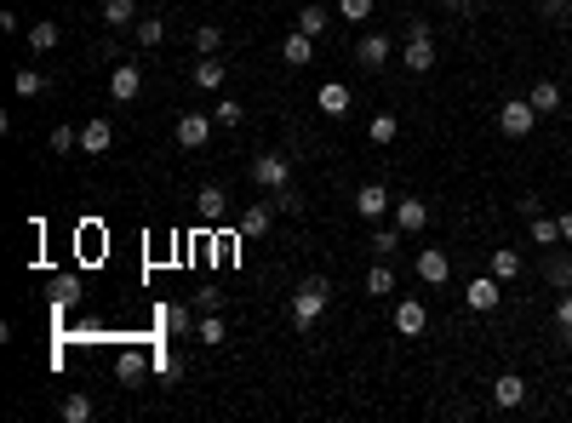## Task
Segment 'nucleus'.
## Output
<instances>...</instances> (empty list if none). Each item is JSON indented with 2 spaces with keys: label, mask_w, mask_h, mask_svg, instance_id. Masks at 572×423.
Here are the masks:
<instances>
[{
  "label": "nucleus",
  "mask_w": 572,
  "mask_h": 423,
  "mask_svg": "<svg viewBox=\"0 0 572 423\" xmlns=\"http://www.w3.org/2000/svg\"><path fill=\"white\" fill-rule=\"evenodd\" d=\"M327 298H332V281H327V274H309V281L292 292V326L309 332V326L327 315Z\"/></svg>",
  "instance_id": "nucleus-1"
},
{
  "label": "nucleus",
  "mask_w": 572,
  "mask_h": 423,
  "mask_svg": "<svg viewBox=\"0 0 572 423\" xmlns=\"http://www.w3.org/2000/svg\"><path fill=\"white\" fill-rule=\"evenodd\" d=\"M252 183H258L264 189V195H275V189H286L292 183V160L286 155H258V160H252Z\"/></svg>",
  "instance_id": "nucleus-2"
},
{
  "label": "nucleus",
  "mask_w": 572,
  "mask_h": 423,
  "mask_svg": "<svg viewBox=\"0 0 572 423\" xmlns=\"http://www.w3.org/2000/svg\"><path fill=\"white\" fill-rule=\"evenodd\" d=\"M538 126V109L526 98H510V103H498V132L504 138H526Z\"/></svg>",
  "instance_id": "nucleus-3"
},
{
  "label": "nucleus",
  "mask_w": 572,
  "mask_h": 423,
  "mask_svg": "<svg viewBox=\"0 0 572 423\" xmlns=\"http://www.w3.org/2000/svg\"><path fill=\"white\" fill-rule=\"evenodd\" d=\"M395 57V40L390 35H361V40H355V63H361V69H384V63Z\"/></svg>",
  "instance_id": "nucleus-4"
},
{
  "label": "nucleus",
  "mask_w": 572,
  "mask_h": 423,
  "mask_svg": "<svg viewBox=\"0 0 572 423\" xmlns=\"http://www.w3.org/2000/svg\"><path fill=\"white\" fill-rule=\"evenodd\" d=\"M355 212H361L367 223H378L384 212H395V195H390L384 183H361V189H355Z\"/></svg>",
  "instance_id": "nucleus-5"
},
{
  "label": "nucleus",
  "mask_w": 572,
  "mask_h": 423,
  "mask_svg": "<svg viewBox=\"0 0 572 423\" xmlns=\"http://www.w3.org/2000/svg\"><path fill=\"white\" fill-rule=\"evenodd\" d=\"M498 298H504V281L498 274H475L470 286H463V304H470L475 315H486V309H498Z\"/></svg>",
  "instance_id": "nucleus-6"
},
{
  "label": "nucleus",
  "mask_w": 572,
  "mask_h": 423,
  "mask_svg": "<svg viewBox=\"0 0 572 423\" xmlns=\"http://www.w3.org/2000/svg\"><path fill=\"white\" fill-rule=\"evenodd\" d=\"M138 92H143V69H138V63H115V69H109V98L132 103Z\"/></svg>",
  "instance_id": "nucleus-7"
},
{
  "label": "nucleus",
  "mask_w": 572,
  "mask_h": 423,
  "mask_svg": "<svg viewBox=\"0 0 572 423\" xmlns=\"http://www.w3.org/2000/svg\"><path fill=\"white\" fill-rule=\"evenodd\" d=\"M390 223L400 229V235H423V229H430V206H423V201H395Z\"/></svg>",
  "instance_id": "nucleus-8"
},
{
  "label": "nucleus",
  "mask_w": 572,
  "mask_h": 423,
  "mask_svg": "<svg viewBox=\"0 0 572 423\" xmlns=\"http://www.w3.org/2000/svg\"><path fill=\"white\" fill-rule=\"evenodd\" d=\"M447 274H452V258H447L441 246H423V252H418V281H423V286H441Z\"/></svg>",
  "instance_id": "nucleus-9"
},
{
  "label": "nucleus",
  "mask_w": 572,
  "mask_h": 423,
  "mask_svg": "<svg viewBox=\"0 0 572 423\" xmlns=\"http://www.w3.org/2000/svg\"><path fill=\"white\" fill-rule=\"evenodd\" d=\"M195 321H201V315L189 309V304H166L161 309V332L166 337H195Z\"/></svg>",
  "instance_id": "nucleus-10"
},
{
  "label": "nucleus",
  "mask_w": 572,
  "mask_h": 423,
  "mask_svg": "<svg viewBox=\"0 0 572 423\" xmlns=\"http://www.w3.org/2000/svg\"><path fill=\"white\" fill-rule=\"evenodd\" d=\"M206 138H212V115H201V109L178 115V143H183V150H201Z\"/></svg>",
  "instance_id": "nucleus-11"
},
{
  "label": "nucleus",
  "mask_w": 572,
  "mask_h": 423,
  "mask_svg": "<svg viewBox=\"0 0 572 423\" xmlns=\"http://www.w3.org/2000/svg\"><path fill=\"white\" fill-rule=\"evenodd\" d=\"M423 326H430V309H423L418 298H400V304H395V332H400V337H418Z\"/></svg>",
  "instance_id": "nucleus-12"
},
{
  "label": "nucleus",
  "mask_w": 572,
  "mask_h": 423,
  "mask_svg": "<svg viewBox=\"0 0 572 423\" xmlns=\"http://www.w3.org/2000/svg\"><path fill=\"white\" fill-rule=\"evenodd\" d=\"M400 69L407 75H430L435 69V40H407V46H400Z\"/></svg>",
  "instance_id": "nucleus-13"
},
{
  "label": "nucleus",
  "mask_w": 572,
  "mask_h": 423,
  "mask_svg": "<svg viewBox=\"0 0 572 423\" xmlns=\"http://www.w3.org/2000/svg\"><path fill=\"white\" fill-rule=\"evenodd\" d=\"M24 40H29V52H35V57H47V52H57V40H63V29L52 24V17H35V24L24 29Z\"/></svg>",
  "instance_id": "nucleus-14"
},
{
  "label": "nucleus",
  "mask_w": 572,
  "mask_h": 423,
  "mask_svg": "<svg viewBox=\"0 0 572 423\" xmlns=\"http://www.w3.org/2000/svg\"><path fill=\"white\" fill-rule=\"evenodd\" d=\"M544 281L556 286V292H572V246H556L544 258Z\"/></svg>",
  "instance_id": "nucleus-15"
},
{
  "label": "nucleus",
  "mask_w": 572,
  "mask_h": 423,
  "mask_svg": "<svg viewBox=\"0 0 572 423\" xmlns=\"http://www.w3.org/2000/svg\"><path fill=\"white\" fill-rule=\"evenodd\" d=\"M526 400V377H515V372H504V377H493V407H504V412H515Z\"/></svg>",
  "instance_id": "nucleus-16"
},
{
  "label": "nucleus",
  "mask_w": 572,
  "mask_h": 423,
  "mask_svg": "<svg viewBox=\"0 0 572 423\" xmlns=\"http://www.w3.org/2000/svg\"><path fill=\"white\" fill-rule=\"evenodd\" d=\"M224 212H229V195H224L218 183H206L201 195H195V218L201 223H224Z\"/></svg>",
  "instance_id": "nucleus-17"
},
{
  "label": "nucleus",
  "mask_w": 572,
  "mask_h": 423,
  "mask_svg": "<svg viewBox=\"0 0 572 423\" xmlns=\"http://www.w3.org/2000/svg\"><path fill=\"white\" fill-rule=\"evenodd\" d=\"M109 143H115V126L103 120V115L80 126V150H87V155H109Z\"/></svg>",
  "instance_id": "nucleus-18"
},
{
  "label": "nucleus",
  "mask_w": 572,
  "mask_h": 423,
  "mask_svg": "<svg viewBox=\"0 0 572 423\" xmlns=\"http://www.w3.org/2000/svg\"><path fill=\"white\" fill-rule=\"evenodd\" d=\"M315 103H321V115H327V120L349 115V87H344V80H327V87L315 92Z\"/></svg>",
  "instance_id": "nucleus-19"
},
{
  "label": "nucleus",
  "mask_w": 572,
  "mask_h": 423,
  "mask_svg": "<svg viewBox=\"0 0 572 423\" xmlns=\"http://www.w3.org/2000/svg\"><path fill=\"white\" fill-rule=\"evenodd\" d=\"M269 223H275V201H252L241 212V235H269Z\"/></svg>",
  "instance_id": "nucleus-20"
},
{
  "label": "nucleus",
  "mask_w": 572,
  "mask_h": 423,
  "mask_svg": "<svg viewBox=\"0 0 572 423\" xmlns=\"http://www.w3.org/2000/svg\"><path fill=\"white\" fill-rule=\"evenodd\" d=\"M526 103H533L538 115H561V87H556V80H533V92H526Z\"/></svg>",
  "instance_id": "nucleus-21"
},
{
  "label": "nucleus",
  "mask_w": 572,
  "mask_h": 423,
  "mask_svg": "<svg viewBox=\"0 0 572 423\" xmlns=\"http://www.w3.org/2000/svg\"><path fill=\"white\" fill-rule=\"evenodd\" d=\"M521 269H526V263H521V252H515V246H493V274H498L504 286L521 281Z\"/></svg>",
  "instance_id": "nucleus-22"
},
{
  "label": "nucleus",
  "mask_w": 572,
  "mask_h": 423,
  "mask_svg": "<svg viewBox=\"0 0 572 423\" xmlns=\"http://www.w3.org/2000/svg\"><path fill=\"white\" fill-rule=\"evenodd\" d=\"M281 57L292 63V69H304V63H315V35H286V46H281Z\"/></svg>",
  "instance_id": "nucleus-23"
},
{
  "label": "nucleus",
  "mask_w": 572,
  "mask_h": 423,
  "mask_svg": "<svg viewBox=\"0 0 572 423\" xmlns=\"http://www.w3.org/2000/svg\"><path fill=\"white\" fill-rule=\"evenodd\" d=\"M224 80H229V63H218V57H201V63H195V87H201V92H218Z\"/></svg>",
  "instance_id": "nucleus-24"
},
{
  "label": "nucleus",
  "mask_w": 572,
  "mask_h": 423,
  "mask_svg": "<svg viewBox=\"0 0 572 423\" xmlns=\"http://www.w3.org/2000/svg\"><path fill=\"white\" fill-rule=\"evenodd\" d=\"M103 24L109 29H138V6L132 0H103Z\"/></svg>",
  "instance_id": "nucleus-25"
},
{
  "label": "nucleus",
  "mask_w": 572,
  "mask_h": 423,
  "mask_svg": "<svg viewBox=\"0 0 572 423\" xmlns=\"http://www.w3.org/2000/svg\"><path fill=\"white\" fill-rule=\"evenodd\" d=\"M390 292H395V269L390 263H372L367 269V298H390Z\"/></svg>",
  "instance_id": "nucleus-26"
},
{
  "label": "nucleus",
  "mask_w": 572,
  "mask_h": 423,
  "mask_svg": "<svg viewBox=\"0 0 572 423\" xmlns=\"http://www.w3.org/2000/svg\"><path fill=\"white\" fill-rule=\"evenodd\" d=\"M195 337H201L206 349H218L224 337H229V332H224V315H218V309H212V315H201V321H195Z\"/></svg>",
  "instance_id": "nucleus-27"
},
{
  "label": "nucleus",
  "mask_w": 572,
  "mask_h": 423,
  "mask_svg": "<svg viewBox=\"0 0 572 423\" xmlns=\"http://www.w3.org/2000/svg\"><path fill=\"white\" fill-rule=\"evenodd\" d=\"M526 229H533L538 246H561V218H544L538 212V218H526Z\"/></svg>",
  "instance_id": "nucleus-28"
},
{
  "label": "nucleus",
  "mask_w": 572,
  "mask_h": 423,
  "mask_svg": "<svg viewBox=\"0 0 572 423\" xmlns=\"http://www.w3.org/2000/svg\"><path fill=\"white\" fill-rule=\"evenodd\" d=\"M327 24H332V12H327V6H315V0H304V12H298V29H304V35H321Z\"/></svg>",
  "instance_id": "nucleus-29"
},
{
  "label": "nucleus",
  "mask_w": 572,
  "mask_h": 423,
  "mask_svg": "<svg viewBox=\"0 0 572 423\" xmlns=\"http://www.w3.org/2000/svg\"><path fill=\"white\" fill-rule=\"evenodd\" d=\"M12 87H17V98H40L47 92V69H17Z\"/></svg>",
  "instance_id": "nucleus-30"
},
{
  "label": "nucleus",
  "mask_w": 572,
  "mask_h": 423,
  "mask_svg": "<svg viewBox=\"0 0 572 423\" xmlns=\"http://www.w3.org/2000/svg\"><path fill=\"white\" fill-rule=\"evenodd\" d=\"M115 372H120V384H138V377H143V372H150V361H143V355H138V349H126V355H120V361H115Z\"/></svg>",
  "instance_id": "nucleus-31"
},
{
  "label": "nucleus",
  "mask_w": 572,
  "mask_h": 423,
  "mask_svg": "<svg viewBox=\"0 0 572 423\" xmlns=\"http://www.w3.org/2000/svg\"><path fill=\"white\" fill-rule=\"evenodd\" d=\"M538 17H544V24H556V29H567L572 24V0H538Z\"/></svg>",
  "instance_id": "nucleus-32"
},
{
  "label": "nucleus",
  "mask_w": 572,
  "mask_h": 423,
  "mask_svg": "<svg viewBox=\"0 0 572 423\" xmlns=\"http://www.w3.org/2000/svg\"><path fill=\"white\" fill-rule=\"evenodd\" d=\"M218 46H224V29H218V24H201V29H195V52H201V57H218Z\"/></svg>",
  "instance_id": "nucleus-33"
},
{
  "label": "nucleus",
  "mask_w": 572,
  "mask_h": 423,
  "mask_svg": "<svg viewBox=\"0 0 572 423\" xmlns=\"http://www.w3.org/2000/svg\"><path fill=\"white\" fill-rule=\"evenodd\" d=\"M395 132H400V120H395V115H372V126H367V138H372V143H395Z\"/></svg>",
  "instance_id": "nucleus-34"
},
{
  "label": "nucleus",
  "mask_w": 572,
  "mask_h": 423,
  "mask_svg": "<svg viewBox=\"0 0 572 423\" xmlns=\"http://www.w3.org/2000/svg\"><path fill=\"white\" fill-rule=\"evenodd\" d=\"M161 40H166L161 17H138V46H161Z\"/></svg>",
  "instance_id": "nucleus-35"
},
{
  "label": "nucleus",
  "mask_w": 572,
  "mask_h": 423,
  "mask_svg": "<svg viewBox=\"0 0 572 423\" xmlns=\"http://www.w3.org/2000/svg\"><path fill=\"white\" fill-rule=\"evenodd\" d=\"M367 246L378 252V258H390V252L400 246V229H395V223H390V229H372V241H367Z\"/></svg>",
  "instance_id": "nucleus-36"
},
{
  "label": "nucleus",
  "mask_w": 572,
  "mask_h": 423,
  "mask_svg": "<svg viewBox=\"0 0 572 423\" xmlns=\"http://www.w3.org/2000/svg\"><path fill=\"white\" fill-rule=\"evenodd\" d=\"M338 17H349V24H367V17H372V0H338Z\"/></svg>",
  "instance_id": "nucleus-37"
},
{
  "label": "nucleus",
  "mask_w": 572,
  "mask_h": 423,
  "mask_svg": "<svg viewBox=\"0 0 572 423\" xmlns=\"http://www.w3.org/2000/svg\"><path fill=\"white\" fill-rule=\"evenodd\" d=\"M246 120V103H235V98H218V126H241Z\"/></svg>",
  "instance_id": "nucleus-38"
},
{
  "label": "nucleus",
  "mask_w": 572,
  "mask_h": 423,
  "mask_svg": "<svg viewBox=\"0 0 572 423\" xmlns=\"http://www.w3.org/2000/svg\"><path fill=\"white\" fill-rule=\"evenodd\" d=\"M75 143H80V132H75V126H52V155H69Z\"/></svg>",
  "instance_id": "nucleus-39"
},
{
  "label": "nucleus",
  "mask_w": 572,
  "mask_h": 423,
  "mask_svg": "<svg viewBox=\"0 0 572 423\" xmlns=\"http://www.w3.org/2000/svg\"><path fill=\"white\" fill-rule=\"evenodd\" d=\"M63 418H69V423H87V418H92V400H87V395H69V400H63Z\"/></svg>",
  "instance_id": "nucleus-40"
},
{
  "label": "nucleus",
  "mask_w": 572,
  "mask_h": 423,
  "mask_svg": "<svg viewBox=\"0 0 572 423\" xmlns=\"http://www.w3.org/2000/svg\"><path fill=\"white\" fill-rule=\"evenodd\" d=\"M269 201H275V212H304V195H298V189H292V183H286V189H275Z\"/></svg>",
  "instance_id": "nucleus-41"
},
{
  "label": "nucleus",
  "mask_w": 572,
  "mask_h": 423,
  "mask_svg": "<svg viewBox=\"0 0 572 423\" xmlns=\"http://www.w3.org/2000/svg\"><path fill=\"white\" fill-rule=\"evenodd\" d=\"M556 326H561V337L572 344V292H561V304H556Z\"/></svg>",
  "instance_id": "nucleus-42"
},
{
  "label": "nucleus",
  "mask_w": 572,
  "mask_h": 423,
  "mask_svg": "<svg viewBox=\"0 0 572 423\" xmlns=\"http://www.w3.org/2000/svg\"><path fill=\"white\" fill-rule=\"evenodd\" d=\"M430 35H435L430 17H407V40H430Z\"/></svg>",
  "instance_id": "nucleus-43"
},
{
  "label": "nucleus",
  "mask_w": 572,
  "mask_h": 423,
  "mask_svg": "<svg viewBox=\"0 0 572 423\" xmlns=\"http://www.w3.org/2000/svg\"><path fill=\"white\" fill-rule=\"evenodd\" d=\"M195 309L212 315V309H224V292H195Z\"/></svg>",
  "instance_id": "nucleus-44"
},
{
  "label": "nucleus",
  "mask_w": 572,
  "mask_h": 423,
  "mask_svg": "<svg viewBox=\"0 0 572 423\" xmlns=\"http://www.w3.org/2000/svg\"><path fill=\"white\" fill-rule=\"evenodd\" d=\"M561 246H572V212H561Z\"/></svg>",
  "instance_id": "nucleus-45"
},
{
  "label": "nucleus",
  "mask_w": 572,
  "mask_h": 423,
  "mask_svg": "<svg viewBox=\"0 0 572 423\" xmlns=\"http://www.w3.org/2000/svg\"><path fill=\"white\" fill-rule=\"evenodd\" d=\"M447 6H452V12H475V0H447Z\"/></svg>",
  "instance_id": "nucleus-46"
},
{
  "label": "nucleus",
  "mask_w": 572,
  "mask_h": 423,
  "mask_svg": "<svg viewBox=\"0 0 572 423\" xmlns=\"http://www.w3.org/2000/svg\"><path fill=\"white\" fill-rule=\"evenodd\" d=\"M567 166H572V150H567Z\"/></svg>",
  "instance_id": "nucleus-47"
}]
</instances>
